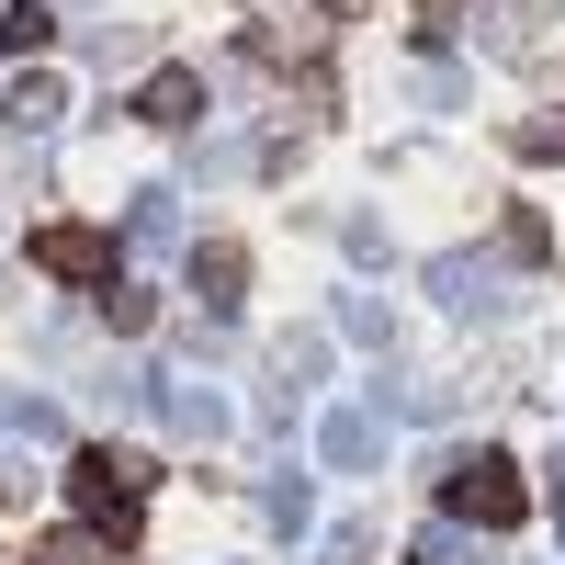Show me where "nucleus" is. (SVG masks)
Instances as JSON below:
<instances>
[{
  "mask_svg": "<svg viewBox=\"0 0 565 565\" xmlns=\"http://www.w3.org/2000/svg\"><path fill=\"white\" fill-rule=\"evenodd\" d=\"M136 498H148V463H136V452H114V441L68 452V509H79V532L125 543V532H136Z\"/></svg>",
  "mask_w": 565,
  "mask_h": 565,
  "instance_id": "f257e3e1",
  "label": "nucleus"
},
{
  "mask_svg": "<svg viewBox=\"0 0 565 565\" xmlns=\"http://www.w3.org/2000/svg\"><path fill=\"white\" fill-rule=\"evenodd\" d=\"M430 476H441V498H452V521H476V532H521V509H532L509 452H441Z\"/></svg>",
  "mask_w": 565,
  "mask_h": 565,
  "instance_id": "f03ea898",
  "label": "nucleus"
},
{
  "mask_svg": "<svg viewBox=\"0 0 565 565\" xmlns=\"http://www.w3.org/2000/svg\"><path fill=\"white\" fill-rule=\"evenodd\" d=\"M57 125H68V79L57 68H12V90H0V136H12V148H45Z\"/></svg>",
  "mask_w": 565,
  "mask_h": 565,
  "instance_id": "7ed1b4c3",
  "label": "nucleus"
},
{
  "mask_svg": "<svg viewBox=\"0 0 565 565\" xmlns=\"http://www.w3.org/2000/svg\"><path fill=\"white\" fill-rule=\"evenodd\" d=\"M34 271L79 282V295H103V282H125V271H114V238H103V226H34Z\"/></svg>",
  "mask_w": 565,
  "mask_h": 565,
  "instance_id": "20e7f679",
  "label": "nucleus"
},
{
  "mask_svg": "<svg viewBox=\"0 0 565 565\" xmlns=\"http://www.w3.org/2000/svg\"><path fill=\"white\" fill-rule=\"evenodd\" d=\"M328 373V328H282L271 340V418H295V396Z\"/></svg>",
  "mask_w": 565,
  "mask_h": 565,
  "instance_id": "39448f33",
  "label": "nucleus"
},
{
  "mask_svg": "<svg viewBox=\"0 0 565 565\" xmlns=\"http://www.w3.org/2000/svg\"><path fill=\"white\" fill-rule=\"evenodd\" d=\"M193 295H204V317H238V295H249V249H238V238H193Z\"/></svg>",
  "mask_w": 565,
  "mask_h": 565,
  "instance_id": "423d86ee",
  "label": "nucleus"
},
{
  "mask_svg": "<svg viewBox=\"0 0 565 565\" xmlns=\"http://www.w3.org/2000/svg\"><path fill=\"white\" fill-rule=\"evenodd\" d=\"M430 295H441L452 317H498V306H509V295H498V260H476V249L430 260Z\"/></svg>",
  "mask_w": 565,
  "mask_h": 565,
  "instance_id": "0eeeda50",
  "label": "nucleus"
},
{
  "mask_svg": "<svg viewBox=\"0 0 565 565\" xmlns=\"http://www.w3.org/2000/svg\"><path fill=\"white\" fill-rule=\"evenodd\" d=\"M204 114V68H148L136 79V125H193Z\"/></svg>",
  "mask_w": 565,
  "mask_h": 565,
  "instance_id": "6e6552de",
  "label": "nucleus"
},
{
  "mask_svg": "<svg viewBox=\"0 0 565 565\" xmlns=\"http://www.w3.org/2000/svg\"><path fill=\"white\" fill-rule=\"evenodd\" d=\"M317 452L340 463V476H362V463L385 452V418H373V407H340V418H328V430H317Z\"/></svg>",
  "mask_w": 565,
  "mask_h": 565,
  "instance_id": "1a4fd4ad",
  "label": "nucleus"
},
{
  "mask_svg": "<svg viewBox=\"0 0 565 565\" xmlns=\"http://www.w3.org/2000/svg\"><path fill=\"white\" fill-rule=\"evenodd\" d=\"M159 418H170L181 441H215V430H226V396H215V385H170V373H159Z\"/></svg>",
  "mask_w": 565,
  "mask_h": 565,
  "instance_id": "9d476101",
  "label": "nucleus"
},
{
  "mask_svg": "<svg viewBox=\"0 0 565 565\" xmlns=\"http://www.w3.org/2000/svg\"><path fill=\"white\" fill-rule=\"evenodd\" d=\"M181 238V193H136L125 204V249H170Z\"/></svg>",
  "mask_w": 565,
  "mask_h": 565,
  "instance_id": "9b49d317",
  "label": "nucleus"
},
{
  "mask_svg": "<svg viewBox=\"0 0 565 565\" xmlns=\"http://www.w3.org/2000/svg\"><path fill=\"white\" fill-rule=\"evenodd\" d=\"M34 565H114V543L68 521V532H45V543H34Z\"/></svg>",
  "mask_w": 565,
  "mask_h": 565,
  "instance_id": "f8f14e48",
  "label": "nucleus"
},
{
  "mask_svg": "<svg viewBox=\"0 0 565 565\" xmlns=\"http://www.w3.org/2000/svg\"><path fill=\"white\" fill-rule=\"evenodd\" d=\"M45 34H57V12H45V0H12V12H0V45H12V57H34Z\"/></svg>",
  "mask_w": 565,
  "mask_h": 565,
  "instance_id": "ddd939ff",
  "label": "nucleus"
},
{
  "mask_svg": "<svg viewBox=\"0 0 565 565\" xmlns=\"http://www.w3.org/2000/svg\"><path fill=\"white\" fill-rule=\"evenodd\" d=\"M0 430H12V441H57V407H45V396H0Z\"/></svg>",
  "mask_w": 565,
  "mask_h": 565,
  "instance_id": "4468645a",
  "label": "nucleus"
},
{
  "mask_svg": "<svg viewBox=\"0 0 565 565\" xmlns=\"http://www.w3.org/2000/svg\"><path fill=\"white\" fill-rule=\"evenodd\" d=\"M260 509H271L282 532H306V521H317V498H306V476H271V487H260Z\"/></svg>",
  "mask_w": 565,
  "mask_h": 565,
  "instance_id": "2eb2a0df",
  "label": "nucleus"
},
{
  "mask_svg": "<svg viewBox=\"0 0 565 565\" xmlns=\"http://www.w3.org/2000/svg\"><path fill=\"white\" fill-rule=\"evenodd\" d=\"M90 306H103V328H148V295H136V282H103Z\"/></svg>",
  "mask_w": 565,
  "mask_h": 565,
  "instance_id": "dca6fc26",
  "label": "nucleus"
},
{
  "mask_svg": "<svg viewBox=\"0 0 565 565\" xmlns=\"http://www.w3.org/2000/svg\"><path fill=\"white\" fill-rule=\"evenodd\" d=\"M340 328H351V340H373V351H385V295H351V306H340Z\"/></svg>",
  "mask_w": 565,
  "mask_h": 565,
  "instance_id": "f3484780",
  "label": "nucleus"
},
{
  "mask_svg": "<svg viewBox=\"0 0 565 565\" xmlns=\"http://www.w3.org/2000/svg\"><path fill=\"white\" fill-rule=\"evenodd\" d=\"M521 159H565V125H521Z\"/></svg>",
  "mask_w": 565,
  "mask_h": 565,
  "instance_id": "a211bd4d",
  "label": "nucleus"
},
{
  "mask_svg": "<svg viewBox=\"0 0 565 565\" xmlns=\"http://www.w3.org/2000/svg\"><path fill=\"white\" fill-rule=\"evenodd\" d=\"M463 23V0H418V34H452Z\"/></svg>",
  "mask_w": 565,
  "mask_h": 565,
  "instance_id": "6ab92c4d",
  "label": "nucleus"
},
{
  "mask_svg": "<svg viewBox=\"0 0 565 565\" xmlns=\"http://www.w3.org/2000/svg\"><path fill=\"white\" fill-rule=\"evenodd\" d=\"M317 12H328V23H351V12H362V0H317Z\"/></svg>",
  "mask_w": 565,
  "mask_h": 565,
  "instance_id": "aec40b11",
  "label": "nucleus"
},
{
  "mask_svg": "<svg viewBox=\"0 0 565 565\" xmlns=\"http://www.w3.org/2000/svg\"><path fill=\"white\" fill-rule=\"evenodd\" d=\"M554 521H565V452H554Z\"/></svg>",
  "mask_w": 565,
  "mask_h": 565,
  "instance_id": "412c9836",
  "label": "nucleus"
}]
</instances>
